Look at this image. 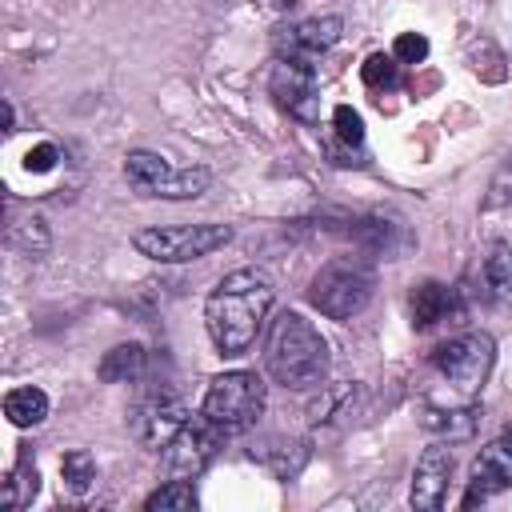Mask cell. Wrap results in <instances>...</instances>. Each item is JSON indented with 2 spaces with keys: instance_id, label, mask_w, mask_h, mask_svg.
Wrapping results in <instances>:
<instances>
[{
  "instance_id": "cell-12",
  "label": "cell",
  "mask_w": 512,
  "mask_h": 512,
  "mask_svg": "<svg viewBox=\"0 0 512 512\" xmlns=\"http://www.w3.org/2000/svg\"><path fill=\"white\" fill-rule=\"evenodd\" d=\"M468 492H464V508L512 488V436H500L492 444L480 448V456L472 460V472H468Z\"/></svg>"
},
{
  "instance_id": "cell-14",
  "label": "cell",
  "mask_w": 512,
  "mask_h": 512,
  "mask_svg": "<svg viewBox=\"0 0 512 512\" xmlns=\"http://www.w3.org/2000/svg\"><path fill=\"white\" fill-rule=\"evenodd\" d=\"M408 308H412V324H416L420 332H428V328L444 324L448 316H456V312H460V300H456V288L436 284V280H424V284L412 288Z\"/></svg>"
},
{
  "instance_id": "cell-2",
  "label": "cell",
  "mask_w": 512,
  "mask_h": 512,
  "mask_svg": "<svg viewBox=\"0 0 512 512\" xmlns=\"http://www.w3.org/2000/svg\"><path fill=\"white\" fill-rule=\"evenodd\" d=\"M328 340L312 328V320H304L300 312H280L268 328L264 340V368L276 384L304 392V388H320L328 376Z\"/></svg>"
},
{
  "instance_id": "cell-16",
  "label": "cell",
  "mask_w": 512,
  "mask_h": 512,
  "mask_svg": "<svg viewBox=\"0 0 512 512\" xmlns=\"http://www.w3.org/2000/svg\"><path fill=\"white\" fill-rule=\"evenodd\" d=\"M476 420H480V408L476 404H464V408H448V412H424V428L436 432L440 440H468L476 432Z\"/></svg>"
},
{
  "instance_id": "cell-20",
  "label": "cell",
  "mask_w": 512,
  "mask_h": 512,
  "mask_svg": "<svg viewBox=\"0 0 512 512\" xmlns=\"http://www.w3.org/2000/svg\"><path fill=\"white\" fill-rule=\"evenodd\" d=\"M36 488H40V472H36V464H28V456L4 476V508H24L32 496H36Z\"/></svg>"
},
{
  "instance_id": "cell-4",
  "label": "cell",
  "mask_w": 512,
  "mask_h": 512,
  "mask_svg": "<svg viewBox=\"0 0 512 512\" xmlns=\"http://www.w3.org/2000/svg\"><path fill=\"white\" fill-rule=\"evenodd\" d=\"M200 412L224 432V436H236V432H248L260 412H264V384L256 372H220L208 392H204V404Z\"/></svg>"
},
{
  "instance_id": "cell-7",
  "label": "cell",
  "mask_w": 512,
  "mask_h": 512,
  "mask_svg": "<svg viewBox=\"0 0 512 512\" xmlns=\"http://www.w3.org/2000/svg\"><path fill=\"white\" fill-rule=\"evenodd\" d=\"M492 360H496V340L488 332H464V336H452L448 344H440L432 352V364L436 372L464 396L480 392V384L488 380L492 372Z\"/></svg>"
},
{
  "instance_id": "cell-3",
  "label": "cell",
  "mask_w": 512,
  "mask_h": 512,
  "mask_svg": "<svg viewBox=\"0 0 512 512\" xmlns=\"http://www.w3.org/2000/svg\"><path fill=\"white\" fill-rule=\"evenodd\" d=\"M372 288H376V272L364 256H336L312 276L308 300L328 320H352L356 312L368 308Z\"/></svg>"
},
{
  "instance_id": "cell-13",
  "label": "cell",
  "mask_w": 512,
  "mask_h": 512,
  "mask_svg": "<svg viewBox=\"0 0 512 512\" xmlns=\"http://www.w3.org/2000/svg\"><path fill=\"white\" fill-rule=\"evenodd\" d=\"M344 32V20L340 16H308L292 28H280L276 32V52L280 56H300V60H312L320 52H328Z\"/></svg>"
},
{
  "instance_id": "cell-8",
  "label": "cell",
  "mask_w": 512,
  "mask_h": 512,
  "mask_svg": "<svg viewBox=\"0 0 512 512\" xmlns=\"http://www.w3.org/2000/svg\"><path fill=\"white\" fill-rule=\"evenodd\" d=\"M220 440H224V432H220L204 412H200V416H188L184 428L164 444V468H168V476L196 480V476L212 464Z\"/></svg>"
},
{
  "instance_id": "cell-11",
  "label": "cell",
  "mask_w": 512,
  "mask_h": 512,
  "mask_svg": "<svg viewBox=\"0 0 512 512\" xmlns=\"http://www.w3.org/2000/svg\"><path fill=\"white\" fill-rule=\"evenodd\" d=\"M448 476H452V452H448V440H436L420 452L416 468H412V488H408V500L412 508L420 512H436L444 504V492H448Z\"/></svg>"
},
{
  "instance_id": "cell-23",
  "label": "cell",
  "mask_w": 512,
  "mask_h": 512,
  "mask_svg": "<svg viewBox=\"0 0 512 512\" xmlns=\"http://www.w3.org/2000/svg\"><path fill=\"white\" fill-rule=\"evenodd\" d=\"M60 476H64L68 492L84 496V492L96 484V460H92L84 448H76V452H68V456L60 460Z\"/></svg>"
},
{
  "instance_id": "cell-22",
  "label": "cell",
  "mask_w": 512,
  "mask_h": 512,
  "mask_svg": "<svg viewBox=\"0 0 512 512\" xmlns=\"http://www.w3.org/2000/svg\"><path fill=\"white\" fill-rule=\"evenodd\" d=\"M260 460H264L280 480H288V476H296V472L304 468V460H308V444H304V440H280L276 448L260 452Z\"/></svg>"
},
{
  "instance_id": "cell-21",
  "label": "cell",
  "mask_w": 512,
  "mask_h": 512,
  "mask_svg": "<svg viewBox=\"0 0 512 512\" xmlns=\"http://www.w3.org/2000/svg\"><path fill=\"white\" fill-rule=\"evenodd\" d=\"M8 244L20 248L24 256H44L48 252V228L40 216H24L8 224Z\"/></svg>"
},
{
  "instance_id": "cell-18",
  "label": "cell",
  "mask_w": 512,
  "mask_h": 512,
  "mask_svg": "<svg viewBox=\"0 0 512 512\" xmlns=\"http://www.w3.org/2000/svg\"><path fill=\"white\" fill-rule=\"evenodd\" d=\"M484 288L492 300H512V248L508 244H496L488 256H484Z\"/></svg>"
},
{
  "instance_id": "cell-24",
  "label": "cell",
  "mask_w": 512,
  "mask_h": 512,
  "mask_svg": "<svg viewBox=\"0 0 512 512\" xmlns=\"http://www.w3.org/2000/svg\"><path fill=\"white\" fill-rule=\"evenodd\" d=\"M360 76H364L368 88H396L400 84V60L396 56H384V52H372L360 64Z\"/></svg>"
},
{
  "instance_id": "cell-15",
  "label": "cell",
  "mask_w": 512,
  "mask_h": 512,
  "mask_svg": "<svg viewBox=\"0 0 512 512\" xmlns=\"http://www.w3.org/2000/svg\"><path fill=\"white\" fill-rule=\"evenodd\" d=\"M144 368H148V352L140 344H116L112 352H104V360H100L96 372L108 384H124V380H140Z\"/></svg>"
},
{
  "instance_id": "cell-26",
  "label": "cell",
  "mask_w": 512,
  "mask_h": 512,
  "mask_svg": "<svg viewBox=\"0 0 512 512\" xmlns=\"http://www.w3.org/2000/svg\"><path fill=\"white\" fill-rule=\"evenodd\" d=\"M392 56H396L400 64H420V60L428 56V40H424L420 32H400L396 44H392Z\"/></svg>"
},
{
  "instance_id": "cell-10",
  "label": "cell",
  "mask_w": 512,
  "mask_h": 512,
  "mask_svg": "<svg viewBox=\"0 0 512 512\" xmlns=\"http://www.w3.org/2000/svg\"><path fill=\"white\" fill-rule=\"evenodd\" d=\"M188 416H192V412H188L184 396L160 388V392H148V396L140 400V408H136V416H132V432H136L140 444L164 448V444L184 428Z\"/></svg>"
},
{
  "instance_id": "cell-29",
  "label": "cell",
  "mask_w": 512,
  "mask_h": 512,
  "mask_svg": "<svg viewBox=\"0 0 512 512\" xmlns=\"http://www.w3.org/2000/svg\"><path fill=\"white\" fill-rule=\"evenodd\" d=\"M12 120H16V112H12V104H4V132H12Z\"/></svg>"
},
{
  "instance_id": "cell-17",
  "label": "cell",
  "mask_w": 512,
  "mask_h": 512,
  "mask_svg": "<svg viewBox=\"0 0 512 512\" xmlns=\"http://www.w3.org/2000/svg\"><path fill=\"white\" fill-rule=\"evenodd\" d=\"M4 416H8L16 428H36V424L48 416V396H44L40 388H32V384L12 388V392L4 396Z\"/></svg>"
},
{
  "instance_id": "cell-25",
  "label": "cell",
  "mask_w": 512,
  "mask_h": 512,
  "mask_svg": "<svg viewBox=\"0 0 512 512\" xmlns=\"http://www.w3.org/2000/svg\"><path fill=\"white\" fill-rule=\"evenodd\" d=\"M332 128H336V140H344V144H352V148L364 144V120H360L356 108L336 104V108H332Z\"/></svg>"
},
{
  "instance_id": "cell-28",
  "label": "cell",
  "mask_w": 512,
  "mask_h": 512,
  "mask_svg": "<svg viewBox=\"0 0 512 512\" xmlns=\"http://www.w3.org/2000/svg\"><path fill=\"white\" fill-rule=\"evenodd\" d=\"M492 196H488V208H496V204H508L512 200V160L508 164H500V172H496V180H492V188H488Z\"/></svg>"
},
{
  "instance_id": "cell-9",
  "label": "cell",
  "mask_w": 512,
  "mask_h": 512,
  "mask_svg": "<svg viewBox=\"0 0 512 512\" xmlns=\"http://www.w3.org/2000/svg\"><path fill=\"white\" fill-rule=\"evenodd\" d=\"M268 88H272L276 104L288 108L296 120H304V124L316 120V72H312L308 60H300V56H276L272 76H268Z\"/></svg>"
},
{
  "instance_id": "cell-19",
  "label": "cell",
  "mask_w": 512,
  "mask_h": 512,
  "mask_svg": "<svg viewBox=\"0 0 512 512\" xmlns=\"http://www.w3.org/2000/svg\"><path fill=\"white\" fill-rule=\"evenodd\" d=\"M148 512H192L196 508V488L192 480H180V476H168V484H160L148 500H144Z\"/></svg>"
},
{
  "instance_id": "cell-27",
  "label": "cell",
  "mask_w": 512,
  "mask_h": 512,
  "mask_svg": "<svg viewBox=\"0 0 512 512\" xmlns=\"http://www.w3.org/2000/svg\"><path fill=\"white\" fill-rule=\"evenodd\" d=\"M56 160H60V148L44 140V144L28 148V156H24V168H28V172H52V168H56Z\"/></svg>"
},
{
  "instance_id": "cell-6",
  "label": "cell",
  "mask_w": 512,
  "mask_h": 512,
  "mask_svg": "<svg viewBox=\"0 0 512 512\" xmlns=\"http://www.w3.org/2000/svg\"><path fill=\"white\" fill-rule=\"evenodd\" d=\"M124 176L140 196H160V200H192L212 180L208 168H172L156 152H128Z\"/></svg>"
},
{
  "instance_id": "cell-1",
  "label": "cell",
  "mask_w": 512,
  "mask_h": 512,
  "mask_svg": "<svg viewBox=\"0 0 512 512\" xmlns=\"http://www.w3.org/2000/svg\"><path fill=\"white\" fill-rule=\"evenodd\" d=\"M272 296H276V288L260 268L228 272L204 304V324H208L212 344L224 356L248 352V344L256 340V332L272 308Z\"/></svg>"
},
{
  "instance_id": "cell-5",
  "label": "cell",
  "mask_w": 512,
  "mask_h": 512,
  "mask_svg": "<svg viewBox=\"0 0 512 512\" xmlns=\"http://www.w3.org/2000/svg\"><path fill=\"white\" fill-rule=\"evenodd\" d=\"M232 240L228 224H176V228H140L132 236L136 252L160 264H184V260H200L216 248H224Z\"/></svg>"
}]
</instances>
